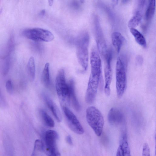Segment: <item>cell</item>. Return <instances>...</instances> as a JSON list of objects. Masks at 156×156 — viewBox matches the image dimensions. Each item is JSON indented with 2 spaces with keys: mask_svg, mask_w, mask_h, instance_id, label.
<instances>
[{
  "mask_svg": "<svg viewBox=\"0 0 156 156\" xmlns=\"http://www.w3.org/2000/svg\"><path fill=\"white\" fill-rule=\"evenodd\" d=\"M127 66L126 58L123 56L118 57L116 64L115 75L116 92L119 98L123 96L126 87Z\"/></svg>",
  "mask_w": 156,
  "mask_h": 156,
  "instance_id": "6da1fadb",
  "label": "cell"
},
{
  "mask_svg": "<svg viewBox=\"0 0 156 156\" xmlns=\"http://www.w3.org/2000/svg\"><path fill=\"white\" fill-rule=\"evenodd\" d=\"M90 37L87 32H82L76 41V52L78 62L84 71H86L88 66V48Z\"/></svg>",
  "mask_w": 156,
  "mask_h": 156,
  "instance_id": "7a4b0ae2",
  "label": "cell"
},
{
  "mask_svg": "<svg viewBox=\"0 0 156 156\" xmlns=\"http://www.w3.org/2000/svg\"><path fill=\"white\" fill-rule=\"evenodd\" d=\"M86 117L88 123L96 135L100 136L104 123L103 117L100 111L94 106H90L86 110Z\"/></svg>",
  "mask_w": 156,
  "mask_h": 156,
  "instance_id": "3957f363",
  "label": "cell"
},
{
  "mask_svg": "<svg viewBox=\"0 0 156 156\" xmlns=\"http://www.w3.org/2000/svg\"><path fill=\"white\" fill-rule=\"evenodd\" d=\"M55 84L57 94L62 107L66 106L70 103L69 90L63 69L58 70L55 79Z\"/></svg>",
  "mask_w": 156,
  "mask_h": 156,
  "instance_id": "277c9868",
  "label": "cell"
},
{
  "mask_svg": "<svg viewBox=\"0 0 156 156\" xmlns=\"http://www.w3.org/2000/svg\"><path fill=\"white\" fill-rule=\"evenodd\" d=\"M22 34L27 38L34 41L50 42L54 38L50 31L39 28L26 29L23 31Z\"/></svg>",
  "mask_w": 156,
  "mask_h": 156,
  "instance_id": "5b68a950",
  "label": "cell"
},
{
  "mask_svg": "<svg viewBox=\"0 0 156 156\" xmlns=\"http://www.w3.org/2000/svg\"><path fill=\"white\" fill-rule=\"evenodd\" d=\"M58 138V134L55 131L49 130L46 132L44 150L48 156H61L56 146V141Z\"/></svg>",
  "mask_w": 156,
  "mask_h": 156,
  "instance_id": "8992f818",
  "label": "cell"
},
{
  "mask_svg": "<svg viewBox=\"0 0 156 156\" xmlns=\"http://www.w3.org/2000/svg\"><path fill=\"white\" fill-rule=\"evenodd\" d=\"M94 28L98 52L101 56L105 58L108 52L107 44L98 19L97 16L94 18Z\"/></svg>",
  "mask_w": 156,
  "mask_h": 156,
  "instance_id": "52a82bcc",
  "label": "cell"
},
{
  "mask_svg": "<svg viewBox=\"0 0 156 156\" xmlns=\"http://www.w3.org/2000/svg\"><path fill=\"white\" fill-rule=\"evenodd\" d=\"M62 107L67 123L70 129L76 134H83V129L76 116L67 106Z\"/></svg>",
  "mask_w": 156,
  "mask_h": 156,
  "instance_id": "ba28073f",
  "label": "cell"
},
{
  "mask_svg": "<svg viewBox=\"0 0 156 156\" xmlns=\"http://www.w3.org/2000/svg\"><path fill=\"white\" fill-rule=\"evenodd\" d=\"M100 79V77L90 74L85 96L87 103L90 104L94 101Z\"/></svg>",
  "mask_w": 156,
  "mask_h": 156,
  "instance_id": "9c48e42d",
  "label": "cell"
},
{
  "mask_svg": "<svg viewBox=\"0 0 156 156\" xmlns=\"http://www.w3.org/2000/svg\"><path fill=\"white\" fill-rule=\"evenodd\" d=\"M112 54L111 51H108L105 58V92L107 96H109L110 94V85L112 80V73L111 67V61L112 58Z\"/></svg>",
  "mask_w": 156,
  "mask_h": 156,
  "instance_id": "30bf717a",
  "label": "cell"
},
{
  "mask_svg": "<svg viewBox=\"0 0 156 156\" xmlns=\"http://www.w3.org/2000/svg\"><path fill=\"white\" fill-rule=\"evenodd\" d=\"M90 75L101 77V62L99 54L95 48L91 50L90 56Z\"/></svg>",
  "mask_w": 156,
  "mask_h": 156,
  "instance_id": "8fae6325",
  "label": "cell"
},
{
  "mask_svg": "<svg viewBox=\"0 0 156 156\" xmlns=\"http://www.w3.org/2000/svg\"><path fill=\"white\" fill-rule=\"evenodd\" d=\"M108 119L112 125H115L121 123L124 120V115L122 112L118 108H112L109 110Z\"/></svg>",
  "mask_w": 156,
  "mask_h": 156,
  "instance_id": "7c38bea8",
  "label": "cell"
},
{
  "mask_svg": "<svg viewBox=\"0 0 156 156\" xmlns=\"http://www.w3.org/2000/svg\"><path fill=\"white\" fill-rule=\"evenodd\" d=\"M43 97L46 104L51 112L56 121L58 122H60L62 120V115L57 105L47 95L44 94Z\"/></svg>",
  "mask_w": 156,
  "mask_h": 156,
  "instance_id": "4fadbf2b",
  "label": "cell"
},
{
  "mask_svg": "<svg viewBox=\"0 0 156 156\" xmlns=\"http://www.w3.org/2000/svg\"><path fill=\"white\" fill-rule=\"evenodd\" d=\"M68 85L69 90L70 103H71L75 110L76 111H79L80 108V106L76 96L73 80V79L70 80Z\"/></svg>",
  "mask_w": 156,
  "mask_h": 156,
  "instance_id": "5bb4252c",
  "label": "cell"
},
{
  "mask_svg": "<svg viewBox=\"0 0 156 156\" xmlns=\"http://www.w3.org/2000/svg\"><path fill=\"white\" fill-rule=\"evenodd\" d=\"M111 37L112 44L115 48L117 52L119 53L125 39L121 34L116 31L112 33Z\"/></svg>",
  "mask_w": 156,
  "mask_h": 156,
  "instance_id": "9a60e30c",
  "label": "cell"
},
{
  "mask_svg": "<svg viewBox=\"0 0 156 156\" xmlns=\"http://www.w3.org/2000/svg\"><path fill=\"white\" fill-rule=\"evenodd\" d=\"M143 16L142 11H136L134 15L131 18L128 23V27L130 29L135 28L140 23Z\"/></svg>",
  "mask_w": 156,
  "mask_h": 156,
  "instance_id": "2e32d148",
  "label": "cell"
},
{
  "mask_svg": "<svg viewBox=\"0 0 156 156\" xmlns=\"http://www.w3.org/2000/svg\"><path fill=\"white\" fill-rule=\"evenodd\" d=\"M130 32L134 37L136 41L140 45L143 47L146 46V39L143 34L135 28L130 29Z\"/></svg>",
  "mask_w": 156,
  "mask_h": 156,
  "instance_id": "e0dca14e",
  "label": "cell"
},
{
  "mask_svg": "<svg viewBox=\"0 0 156 156\" xmlns=\"http://www.w3.org/2000/svg\"><path fill=\"white\" fill-rule=\"evenodd\" d=\"M28 76L30 80L34 81L35 76V64L34 58L31 57L29 60L27 66Z\"/></svg>",
  "mask_w": 156,
  "mask_h": 156,
  "instance_id": "ac0fdd59",
  "label": "cell"
},
{
  "mask_svg": "<svg viewBox=\"0 0 156 156\" xmlns=\"http://www.w3.org/2000/svg\"><path fill=\"white\" fill-rule=\"evenodd\" d=\"M41 82L46 87H48L50 85V79L49 74V65L48 62L45 65L41 76Z\"/></svg>",
  "mask_w": 156,
  "mask_h": 156,
  "instance_id": "d6986e66",
  "label": "cell"
},
{
  "mask_svg": "<svg viewBox=\"0 0 156 156\" xmlns=\"http://www.w3.org/2000/svg\"><path fill=\"white\" fill-rule=\"evenodd\" d=\"M40 113L43 122L47 126L51 128L54 126L53 120L45 111L41 109L40 111Z\"/></svg>",
  "mask_w": 156,
  "mask_h": 156,
  "instance_id": "ffe728a7",
  "label": "cell"
},
{
  "mask_svg": "<svg viewBox=\"0 0 156 156\" xmlns=\"http://www.w3.org/2000/svg\"><path fill=\"white\" fill-rule=\"evenodd\" d=\"M155 9V1L150 0L145 13L146 20H149L153 16Z\"/></svg>",
  "mask_w": 156,
  "mask_h": 156,
  "instance_id": "44dd1931",
  "label": "cell"
},
{
  "mask_svg": "<svg viewBox=\"0 0 156 156\" xmlns=\"http://www.w3.org/2000/svg\"><path fill=\"white\" fill-rule=\"evenodd\" d=\"M121 145L123 156H131L130 150L126 138L124 136L122 138Z\"/></svg>",
  "mask_w": 156,
  "mask_h": 156,
  "instance_id": "7402d4cb",
  "label": "cell"
},
{
  "mask_svg": "<svg viewBox=\"0 0 156 156\" xmlns=\"http://www.w3.org/2000/svg\"><path fill=\"white\" fill-rule=\"evenodd\" d=\"M44 150V146L42 141L39 139L36 140L35 142L34 149L31 156H34L37 151H42Z\"/></svg>",
  "mask_w": 156,
  "mask_h": 156,
  "instance_id": "603a6c76",
  "label": "cell"
},
{
  "mask_svg": "<svg viewBox=\"0 0 156 156\" xmlns=\"http://www.w3.org/2000/svg\"><path fill=\"white\" fill-rule=\"evenodd\" d=\"M142 156H150V150L147 144H144L143 148Z\"/></svg>",
  "mask_w": 156,
  "mask_h": 156,
  "instance_id": "cb8c5ba5",
  "label": "cell"
},
{
  "mask_svg": "<svg viewBox=\"0 0 156 156\" xmlns=\"http://www.w3.org/2000/svg\"><path fill=\"white\" fill-rule=\"evenodd\" d=\"M5 86L9 94H11L12 92L13 87L12 83L10 80H8L6 81Z\"/></svg>",
  "mask_w": 156,
  "mask_h": 156,
  "instance_id": "d4e9b609",
  "label": "cell"
},
{
  "mask_svg": "<svg viewBox=\"0 0 156 156\" xmlns=\"http://www.w3.org/2000/svg\"><path fill=\"white\" fill-rule=\"evenodd\" d=\"M116 156H123L122 150L121 145H120L118 148Z\"/></svg>",
  "mask_w": 156,
  "mask_h": 156,
  "instance_id": "484cf974",
  "label": "cell"
},
{
  "mask_svg": "<svg viewBox=\"0 0 156 156\" xmlns=\"http://www.w3.org/2000/svg\"><path fill=\"white\" fill-rule=\"evenodd\" d=\"M136 61L139 64H141L143 62V58L140 55H137L136 58Z\"/></svg>",
  "mask_w": 156,
  "mask_h": 156,
  "instance_id": "4316f807",
  "label": "cell"
},
{
  "mask_svg": "<svg viewBox=\"0 0 156 156\" xmlns=\"http://www.w3.org/2000/svg\"><path fill=\"white\" fill-rule=\"evenodd\" d=\"M66 141L70 145H72L73 144L72 137L70 135L67 136L66 137Z\"/></svg>",
  "mask_w": 156,
  "mask_h": 156,
  "instance_id": "83f0119b",
  "label": "cell"
},
{
  "mask_svg": "<svg viewBox=\"0 0 156 156\" xmlns=\"http://www.w3.org/2000/svg\"><path fill=\"white\" fill-rule=\"evenodd\" d=\"M45 10H42L40 13V15L41 16H43L45 13Z\"/></svg>",
  "mask_w": 156,
  "mask_h": 156,
  "instance_id": "f1b7e54d",
  "label": "cell"
},
{
  "mask_svg": "<svg viewBox=\"0 0 156 156\" xmlns=\"http://www.w3.org/2000/svg\"><path fill=\"white\" fill-rule=\"evenodd\" d=\"M53 1L52 0H49L48 1L49 5L50 6H51L53 4Z\"/></svg>",
  "mask_w": 156,
  "mask_h": 156,
  "instance_id": "f546056e",
  "label": "cell"
}]
</instances>
